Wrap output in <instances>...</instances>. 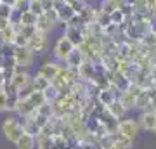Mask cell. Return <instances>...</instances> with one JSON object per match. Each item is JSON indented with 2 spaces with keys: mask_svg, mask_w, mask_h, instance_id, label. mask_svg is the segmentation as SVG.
<instances>
[{
  "mask_svg": "<svg viewBox=\"0 0 156 149\" xmlns=\"http://www.w3.org/2000/svg\"><path fill=\"white\" fill-rule=\"evenodd\" d=\"M118 101L122 102V106L125 108V109H135V101H137V95H135L130 88H125V90L120 92Z\"/></svg>",
  "mask_w": 156,
  "mask_h": 149,
  "instance_id": "12",
  "label": "cell"
},
{
  "mask_svg": "<svg viewBox=\"0 0 156 149\" xmlns=\"http://www.w3.org/2000/svg\"><path fill=\"white\" fill-rule=\"evenodd\" d=\"M30 82H31V76L28 75V71H26L24 68H19V66L14 69V73H12L11 80H9V83H11L12 87L16 88L17 92H21V90L26 87Z\"/></svg>",
  "mask_w": 156,
  "mask_h": 149,
  "instance_id": "7",
  "label": "cell"
},
{
  "mask_svg": "<svg viewBox=\"0 0 156 149\" xmlns=\"http://www.w3.org/2000/svg\"><path fill=\"white\" fill-rule=\"evenodd\" d=\"M106 109L109 111V113H111L115 118H118V120H122V116L125 115V111H127V109H125V108L122 106V102H120L118 99H116V101H113V102L108 106Z\"/></svg>",
  "mask_w": 156,
  "mask_h": 149,
  "instance_id": "15",
  "label": "cell"
},
{
  "mask_svg": "<svg viewBox=\"0 0 156 149\" xmlns=\"http://www.w3.org/2000/svg\"><path fill=\"white\" fill-rule=\"evenodd\" d=\"M12 57L19 68H30L35 61L33 50H30L28 47H12Z\"/></svg>",
  "mask_w": 156,
  "mask_h": 149,
  "instance_id": "4",
  "label": "cell"
},
{
  "mask_svg": "<svg viewBox=\"0 0 156 149\" xmlns=\"http://www.w3.org/2000/svg\"><path fill=\"white\" fill-rule=\"evenodd\" d=\"M28 11L35 12L37 16L44 14L45 12V7H44V0H30V9Z\"/></svg>",
  "mask_w": 156,
  "mask_h": 149,
  "instance_id": "17",
  "label": "cell"
},
{
  "mask_svg": "<svg viewBox=\"0 0 156 149\" xmlns=\"http://www.w3.org/2000/svg\"><path fill=\"white\" fill-rule=\"evenodd\" d=\"M153 133H154V135H156V125H154V128H153Z\"/></svg>",
  "mask_w": 156,
  "mask_h": 149,
  "instance_id": "21",
  "label": "cell"
},
{
  "mask_svg": "<svg viewBox=\"0 0 156 149\" xmlns=\"http://www.w3.org/2000/svg\"><path fill=\"white\" fill-rule=\"evenodd\" d=\"M109 16H111V23L116 24V26H120L122 23H125V12H123L122 9H115Z\"/></svg>",
  "mask_w": 156,
  "mask_h": 149,
  "instance_id": "18",
  "label": "cell"
},
{
  "mask_svg": "<svg viewBox=\"0 0 156 149\" xmlns=\"http://www.w3.org/2000/svg\"><path fill=\"white\" fill-rule=\"evenodd\" d=\"M59 69H61V64H57V62H54V61H47V62H44V64L40 66V69H38L37 73L52 82V80L57 76Z\"/></svg>",
  "mask_w": 156,
  "mask_h": 149,
  "instance_id": "11",
  "label": "cell"
},
{
  "mask_svg": "<svg viewBox=\"0 0 156 149\" xmlns=\"http://www.w3.org/2000/svg\"><path fill=\"white\" fill-rule=\"evenodd\" d=\"M45 95L44 92H38V90H35V92H31V94L28 95V97H23V99H19V104H17V109L16 113L19 116H28L31 115V113H37L38 111V108L45 102Z\"/></svg>",
  "mask_w": 156,
  "mask_h": 149,
  "instance_id": "1",
  "label": "cell"
},
{
  "mask_svg": "<svg viewBox=\"0 0 156 149\" xmlns=\"http://www.w3.org/2000/svg\"><path fill=\"white\" fill-rule=\"evenodd\" d=\"M64 35L73 42L75 47L82 45L85 42V35H83V26H71V24H66V30H64Z\"/></svg>",
  "mask_w": 156,
  "mask_h": 149,
  "instance_id": "9",
  "label": "cell"
},
{
  "mask_svg": "<svg viewBox=\"0 0 156 149\" xmlns=\"http://www.w3.org/2000/svg\"><path fill=\"white\" fill-rule=\"evenodd\" d=\"M85 61H87V59H85L83 52L78 49V47H75L73 52L68 55V59L64 62H66V68H69V69H73V71H78V68L82 66Z\"/></svg>",
  "mask_w": 156,
  "mask_h": 149,
  "instance_id": "10",
  "label": "cell"
},
{
  "mask_svg": "<svg viewBox=\"0 0 156 149\" xmlns=\"http://www.w3.org/2000/svg\"><path fill=\"white\" fill-rule=\"evenodd\" d=\"M154 111H156V109H154Z\"/></svg>",
  "mask_w": 156,
  "mask_h": 149,
  "instance_id": "23",
  "label": "cell"
},
{
  "mask_svg": "<svg viewBox=\"0 0 156 149\" xmlns=\"http://www.w3.org/2000/svg\"><path fill=\"white\" fill-rule=\"evenodd\" d=\"M73 49H75V45H73L71 40L68 38L66 35H61V37L56 40V44H54V49H52V52H54V57H56L57 61L64 62V61L68 59V55L73 52Z\"/></svg>",
  "mask_w": 156,
  "mask_h": 149,
  "instance_id": "3",
  "label": "cell"
},
{
  "mask_svg": "<svg viewBox=\"0 0 156 149\" xmlns=\"http://www.w3.org/2000/svg\"><path fill=\"white\" fill-rule=\"evenodd\" d=\"M139 130H140V125L134 118H125V120H120L118 122V133L123 135V137H127V139H132L134 140L137 137Z\"/></svg>",
  "mask_w": 156,
  "mask_h": 149,
  "instance_id": "5",
  "label": "cell"
},
{
  "mask_svg": "<svg viewBox=\"0 0 156 149\" xmlns=\"http://www.w3.org/2000/svg\"><path fill=\"white\" fill-rule=\"evenodd\" d=\"M11 14H12V5L11 4L2 2V4H0V17H4V19H11Z\"/></svg>",
  "mask_w": 156,
  "mask_h": 149,
  "instance_id": "19",
  "label": "cell"
},
{
  "mask_svg": "<svg viewBox=\"0 0 156 149\" xmlns=\"http://www.w3.org/2000/svg\"><path fill=\"white\" fill-rule=\"evenodd\" d=\"M30 50H33V54H44L47 47H49V40H47V33L44 31H38L37 30V33L28 38V45H26Z\"/></svg>",
  "mask_w": 156,
  "mask_h": 149,
  "instance_id": "6",
  "label": "cell"
},
{
  "mask_svg": "<svg viewBox=\"0 0 156 149\" xmlns=\"http://www.w3.org/2000/svg\"><path fill=\"white\" fill-rule=\"evenodd\" d=\"M140 128L146 132H153V128L156 125V111L154 109H144L140 113V116L137 118Z\"/></svg>",
  "mask_w": 156,
  "mask_h": 149,
  "instance_id": "8",
  "label": "cell"
},
{
  "mask_svg": "<svg viewBox=\"0 0 156 149\" xmlns=\"http://www.w3.org/2000/svg\"><path fill=\"white\" fill-rule=\"evenodd\" d=\"M16 147L17 149H35L37 147V139H35L33 133H30V132L24 130V132L21 133V137L17 139Z\"/></svg>",
  "mask_w": 156,
  "mask_h": 149,
  "instance_id": "13",
  "label": "cell"
},
{
  "mask_svg": "<svg viewBox=\"0 0 156 149\" xmlns=\"http://www.w3.org/2000/svg\"><path fill=\"white\" fill-rule=\"evenodd\" d=\"M31 82H33V87H35V90H38V92H44L45 88L50 85V80H47L45 76H42V75H35L33 78H31Z\"/></svg>",
  "mask_w": 156,
  "mask_h": 149,
  "instance_id": "16",
  "label": "cell"
},
{
  "mask_svg": "<svg viewBox=\"0 0 156 149\" xmlns=\"http://www.w3.org/2000/svg\"><path fill=\"white\" fill-rule=\"evenodd\" d=\"M37 21H38V16L31 11H24L21 14V21L19 24L21 26H37Z\"/></svg>",
  "mask_w": 156,
  "mask_h": 149,
  "instance_id": "14",
  "label": "cell"
},
{
  "mask_svg": "<svg viewBox=\"0 0 156 149\" xmlns=\"http://www.w3.org/2000/svg\"><path fill=\"white\" fill-rule=\"evenodd\" d=\"M23 132H24V125L19 122V118H16V116H7L5 120L2 122V133H4V137L9 142L16 144Z\"/></svg>",
  "mask_w": 156,
  "mask_h": 149,
  "instance_id": "2",
  "label": "cell"
},
{
  "mask_svg": "<svg viewBox=\"0 0 156 149\" xmlns=\"http://www.w3.org/2000/svg\"><path fill=\"white\" fill-rule=\"evenodd\" d=\"M7 111V90L2 85L0 87V113H5Z\"/></svg>",
  "mask_w": 156,
  "mask_h": 149,
  "instance_id": "20",
  "label": "cell"
},
{
  "mask_svg": "<svg viewBox=\"0 0 156 149\" xmlns=\"http://www.w3.org/2000/svg\"><path fill=\"white\" fill-rule=\"evenodd\" d=\"M154 88H156V87H154Z\"/></svg>",
  "mask_w": 156,
  "mask_h": 149,
  "instance_id": "22",
  "label": "cell"
}]
</instances>
